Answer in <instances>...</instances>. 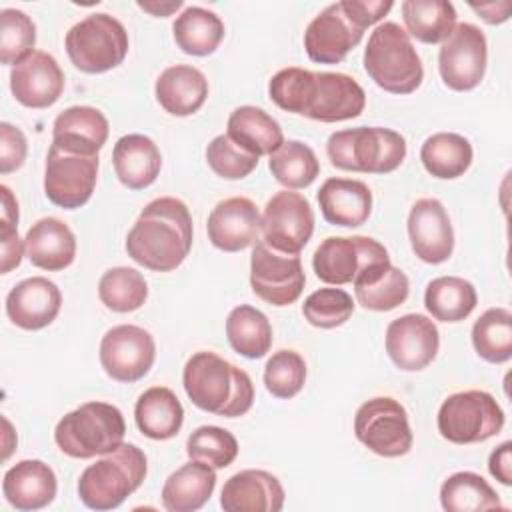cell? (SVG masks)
I'll return each instance as SVG.
<instances>
[{"label":"cell","instance_id":"cell-17","mask_svg":"<svg viewBox=\"0 0 512 512\" xmlns=\"http://www.w3.org/2000/svg\"><path fill=\"white\" fill-rule=\"evenodd\" d=\"M156 358L154 336L136 324L112 326L100 340V364L116 382L144 378Z\"/></svg>","mask_w":512,"mask_h":512},{"label":"cell","instance_id":"cell-32","mask_svg":"<svg viewBox=\"0 0 512 512\" xmlns=\"http://www.w3.org/2000/svg\"><path fill=\"white\" fill-rule=\"evenodd\" d=\"M178 48L190 56H208L224 40L226 28L218 14L202 6L184 8L172 24Z\"/></svg>","mask_w":512,"mask_h":512},{"label":"cell","instance_id":"cell-53","mask_svg":"<svg viewBox=\"0 0 512 512\" xmlns=\"http://www.w3.org/2000/svg\"><path fill=\"white\" fill-rule=\"evenodd\" d=\"M138 4V8H142L144 12H150L152 16H160V18H164V16H170L172 12H176L178 8H182V0H170V2H156V0H152V2H136Z\"/></svg>","mask_w":512,"mask_h":512},{"label":"cell","instance_id":"cell-12","mask_svg":"<svg viewBox=\"0 0 512 512\" xmlns=\"http://www.w3.org/2000/svg\"><path fill=\"white\" fill-rule=\"evenodd\" d=\"M388 262V250L368 236H328L312 256L316 278L332 286L350 284Z\"/></svg>","mask_w":512,"mask_h":512},{"label":"cell","instance_id":"cell-30","mask_svg":"<svg viewBox=\"0 0 512 512\" xmlns=\"http://www.w3.org/2000/svg\"><path fill=\"white\" fill-rule=\"evenodd\" d=\"M138 430L152 440L174 438L184 422V408L178 396L166 386H152L140 394L134 406Z\"/></svg>","mask_w":512,"mask_h":512},{"label":"cell","instance_id":"cell-46","mask_svg":"<svg viewBox=\"0 0 512 512\" xmlns=\"http://www.w3.org/2000/svg\"><path fill=\"white\" fill-rule=\"evenodd\" d=\"M354 312L352 296L342 288H320L312 292L304 304L302 314L314 328L330 330L350 320Z\"/></svg>","mask_w":512,"mask_h":512},{"label":"cell","instance_id":"cell-19","mask_svg":"<svg viewBox=\"0 0 512 512\" xmlns=\"http://www.w3.org/2000/svg\"><path fill=\"white\" fill-rule=\"evenodd\" d=\"M408 238L414 254L426 264H442L452 256L454 230L438 198H420L408 214Z\"/></svg>","mask_w":512,"mask_h":512},{"label":"cell","instance_id":"cell-41","mask_svg":"<svg viewBox=\"0 0 512 512\" xmlns=\"http://www.w3.org/2000/svg\"><path fill=\"white\" fill-rule=\"evenodd\" d=\"M98 296L112 312H134L146 302L148 284L136 268L116 266L100 276Z\"/></svg>","mask_w":512,"mask_h":512},{"label":"cell","instance_id":"cell-3","mask_svg":"<svg viewBox=\"0 0 512 512\" xmlns=\"http://www.w3.org/2000/svg\"><path fill=\"white\" fill-rule=\"evenodd\" d=\"M182 384L190 402L210 414L236 418L254 404V384L248 372L208 350L188 358Z\"/></svg>","mask_w":512,"mask_h":512},{"label":"cell","instance_id":"cell-15","mask_svg":"<svg viewBox=\"0 0 512 512\" xmlns=\"http://www.w3.org/2000/svg\"><path fill=\"white\" fill-rule=\"evenodd\" d=\"M488 44L484 32L470 24H456L438 52V72L442 82L456 92L476 88L486 72Z\"/></svg>","mask_w":512,"mask_h":512},{"label":"cell","instance_id":"cell-40","mask_svg":"<svg viewBox=\"0 0 512 512\" xmlns=\"http://www.w3.org/2000/svg\"><path fill=\"white\" fill-rule=\"evenodd\" d=\"M472 344L480 358L502 364L512 358V312L488 308L472 326Z\"/></svg>","mask_w":512,"mask_h":512},{"label":"cell","instance_id":"cell-47","mask_svg":"<svg viewBox=\"0 0 512 512\" xmlns=\"http://www.w3.org/2000/svg\"><path fill=\"white\" fill-rule=\"evenodd\" d=\"M206 162L220 178L240 180L258 166V156L236 144L228 134H218L206 146Z\"/></svg>","mask_w":512,"mask_h":512},{"label":"cell","instance_id":"cell-35","mask_svg":"<svg viewBox=\"0 0 512 512\" xmlns=\"http://www.w3.org/2000/svg\"><path fill=\"white\" fill-rule=\"evenodd\" d=\"M472 144L456 132H436L420 148V160L426 172L440 180L462 176L472 164Z\"/></svg>","mask_w":512,"mask_h":512},{"label":"cell","instance_id":"cell-5","mask_svg":"<svg viewBox=\"0 0 512 512\" xmlns=\"http://www.w3.org/2000/svg\"><path fill=\"white\" fill-rule=\"evenodd\" d=\"M364 68L376 86L390 94H410L424 80L422 60L396 22L378 24L364 48Z\"/></svg>","mask_w":512,"mask_h":512},{"label":"cell","instance_id":"cell-29","mask_svg":"<svg viewBox=\"0 0 512 512\" xmlns=\"http://www.w3.org/2000/svg\"><path fill=\"white\" fill-rule=\"evenodd\" d=\"M216 488V472L208 464L190 460L174 470L162 486V506L168 512L200 510Z\"/></svg>","mask_w":512,"mask_h":512},{"label":"cell","instance_id":"cell-25","mask_svg":"<svg viewBox=\"0 0 512 512\" xmlns=\"http://www.w3.org/2000/svg\"><path fill=\"white\" fill-rule=\"evenodd\" d=\"M318 206L328 224L356 228L372 212V192L362 180L328 178L318 190Z\"/></svg>","mask_w":512,"mask_h":512},{"label":"cell","instance_id":"cell-27","mask_svg":"<svg viewBox=\"0 0 512 512\" xmlns=\"http://www.w3.org/2000/svg\"><path fill=\"white\" fill-rule=\"evenodd\" d=\"M158 104L172 116H190L198 112L208 98V80L202 70L176 64L168 66L154 84Z\"/></svg>","mask_w":512,"mask_h":512},{"label":"cell","instance_id":"cell-52","mask_svg":"<svg viewBox=\"0 0 512 512\" xmlns=\"http://www.w3.org/2000/svg\"><path fill=\"white\" fill-rule=\"evenodd\" d=\"M0 192H2V222L18 226V202L12 190L6 184H2Z\"/></svg>","mask_w":512,"mask_h":512},{"label":"cell","instance_id":"cell-2","mask_svg":"<svg viewBox=\"0 0 512 512\" xmlns=\"http://www.w3.org/2000/svg\"><path fill=\"white\" fill-rule=\"evenodd\" d=\"M192 248V216L174 196L154 198L144 206L126 236L128 256L154 272L176 270Z\"/></svg>","mask_w":512,"mask_h":512},{"label":"cell","instance_id":"cell-36","mask_svg":"<svg viewBox=\"0 0 512 512\" xmlns=\"http://www.w3.org/2000/svg\"><path fill=\"white\" fill-rule=\"evenodd\" d=\"M476 304V288L460 276H438L424 290V306L440 322H460L472 314Z\"/></svg>","mask_w":512,"mask_h":512},{"label":"cell","instance_id":"cell-7","mask_svg":"<svg viewBox=\"0 0 512 512\" xmlns=\"http://www.w3.org/2000/svg\"><path fill=\"white\" fill-rule=\"evenodd\" d=\"M326 154L334 168L364 174L394 172L406 158L400 132L382 126H356L330 134Z\"/></svg>","mask_w":512,"mask_h":512},{"label":"cell","instance_id":"cell-10","mask_svg":"<svg viewBox=\"0 0 512 512\" xmlns=\"http://www.w3.org/2000/svg\"><path fill=\"white\" fill-rule=\"evenodd\" d=\"M96 180L98 152L52 140L44 168V194L52 204L64 210L84 206L92 198Z\"/></svg>","mask_w":512,"mask_h":512},{"label":"cell","instance_id":"cell-18","mask_svg":"<svg viewBox=\"0 0 512 512\" xmlns=\"http://www.w3.org/2000/svg\"><path fill=\"white\" fill-rule=\"evenodd\" d=\"M386 352L404 372L426 368L438 354L440 334L436 324L424 314H404L386 328Z\"/></svg>","mask_w":512,"mask_h":512},{"label":"cell","instance_id":"cell-49","mask_svg":"<svg viewBox=\"0 0 512 512\" xmlns=\"http://www.w3.org/2000/svg\"><path fill=\"white\" fill-rule=\"evenodd\" d=\"M0 236H2L0 272L8 274L12 268H16L22 262V256L26 252V244H24V240H20L16 224L2 222L0 224Z\"/></svg>","mask_w":512,"mask_h":512},{"label":"cell","instance_id":"cell-4","mask_svg":"<svg viewBox=\"0 0 512 512\" xmlns=\"http://www.w3.org/2000/svg\"><path fill=\"white\" fill-rule=\"evenodd\" d=\"M394 4L390 0H342L328 4L304 30V50L312 62L338 64L360 44L364 30L380 22Z\"/></svg>","mask_w":512,"mask_h":512},{"label":"cell","instance_id":"cell-22","mask_svg":"<svg viewBox=\"0 0 512 512\" xmlns=\"http://www.w3.org/2000/svg\"><path fill=\"white\" fill-rule=\"evenodd\" d=\"M60 306V288L44 276L18 282L6 296V314L10 322L22 330L46 328L56 320Z\"/></svg>","mask_w":512,"mask_h":512},{"label":"cell","instance_id":"cell-1","mask_svg":"<svg viewBox=\"0 0 512 512\" xmlns=\"http://www.w3.org/2000/svg\"><path fill=\"white\" fill-rule=\"evenodd\" d=\"M268 96L286 112L328 124L356 118L366 106L364 88L352 76L298 66L278 70L268 82Z\"/></svg>","mask_w":512,"mask_h":512},{"label":"cell","instance_id":"cell-23","mask_svg":"<svg viewBox=\"0 0 512 512\" xmlns=\"http://www.w3.org/2000/svg\"><path fill=\"white\" fill-rule=\"evenodd\" d=\"M284 498V488L274 474L248 468L224 482L220 506L224 512H280Z\"/></svg>","mask_w":512,"mask_h":512},{"label":"cell","instance_id":"cell-33","mask_svg":"<svg viewBox=\"0 0 512 512\" xmlns=\"http://www.w3.org/2000/svg\"><path fill=\"white\" fill-rule=\"evenodd\" d=\"M108 120L106 116L92 106H70L62 110L52 124V140L100 152L108 140Z\"/></svg>","mask_w":512,"mask_h":512},{"label":"cell","instance_id":"cell-34","mask_svg":"<svg viewBox=\"0 0 512 512\" xmlns=\"http://www.w3.org/2000/svg\"><path fill=\"white\" fill-rule=\"evenodd\" d=\"M408 36L424 44L444 42L456 26V8L448 0H406L400 6Z\"/></svg>","mask_w":512,"mask_h":512},{"label":"cell","instance_id":"cell-44","mask_svg":"<svg viewBox=\"0 0 512 512\" xmlns=\"http://www.w3.org/2000/svg\"><path fill=\"white\" fill-rule=\"evenodd\" d=\"M408 292H410L408 276L392 264L376 280L354 286L358 304L374 312H388L398 308L400 304L406 302Z\"/></svg>","mask_w":512,"mask_h":512},{"label":"cell","instance_id":"cell-24","mask_svg":"<svg viewBox=\"0 0 512 512\" xmlns=\"http://www.w3.org/2000/svg\"><path fill=\"white\" fill-rule=\"evenodd\" d=\"M58 490L54 470L42 460H20L10 466L2 480V494L16 510L46 508Z\"/></svg>","mask_w":512,"mask_h":512},{"label":"cell","instance_id":"cell-9","mask_svg":"<svg viewBox=\"0 0 512 512\" xmlns=\"http://www.w3.org/2000/svg\"><path fill=\"white\" fill-rule=\"evenodd\" d=\"M128 44L124 24L106 12L82 18L64 38L70 62L86 74H102L120 66L128 54Z\"/></svg>","mask_w":512,"mask_h":512},{"label":"cell","instance_id":"cell-38","mask_svg":"<svg viewBox=\"0 0 512 512\" xmlns=\"http://www.w3.org/2000/svg\"><path fill=\"white\" fill-rule=\"evenodd\" d=\"M440 504L448 512H482L504 508L496 490L476 472L450 474L440 486Z\"/></svg>","mask_w":512,"mask_h":512},{"label":"cell","instance_id":"cell-50","mask_svg":"<svg viewBox=\"0 0 512 512\" xmlns=\"http://www.w3.org/2000/svg\"><path fill=\"white\" fill-rule=\"evenodd\" d=\"M512 442H502L498 448H494L490 452V458H488V470L490 474L504 486H510L512 484Z\"/></svg>","mask_w":512,"mask_h":512},{"label":"cell","instance_id":"cell-8","mask_svg":"<svg viewBox=\"0 0 512 512\" xmlns=\"http://www.w3.org/2000/svg\"><path fill=\"white\" fill-rule=\"evenodd\" d=\"M124 434L126 422L120 408L108 402H84L58 420L54 442L66 456L88 460L116 450Z\"/></svg>","mask_w":512,"mask_h":512},{"label":"cell","instance_id":"cell-42","mask_svg":"<svg viewBox=\"0 0 512 512\" xmlns=\"http://www.w3.org/2000/svg\"><path fill=\"white\" fill-rule=\"evenodd\" d=\"M190 460L208 464L210 468H226L238 456V440L232 432L220 426H200L186 440Z\"/></svg>","mask_w":512,"mask_h":512},{"label":"cell","instance_id":"cell-6","mask_svg":"<svg viewBox=\"0 0 512 512\" xmlns=\"http://www.w3.org/2000/svg\"><path fill=\"white\" fill-rule=\"evenodd\" d=\"M146 472V454L136 444L122 442L116 450L84 468L78 480V496L92 510L118 508L140 488Z\"/></svg>","mask_w":512,"mask_h":512},{"label":"cell","instance_id":"cell-43","mask_svg":"<svg viewBox=\"0 0 512 512\" xmlns=\"http://www.w3.org/2000/svg\"><path fill=\"white\" fill-rule=\"evenodd\" d=\"M36 26L32 18L16 8H4L0 12V62L16 66L24 62L34 50Z\"/></svg>","mask_w":512,"mask_h":512},{"label":"cell","instance_id":"cell-21","mask_svg":"<svg viewBox=\"0 0 512 512\" xmlns=\"http://www.w3.org/2000/svg\"><path fill=\"white\" fill-rule=\"evenodd\" d=\"M10 90L22 106L42 110L62 96L64 72L52 54L36 50L10 70Z\"/></svg>","mask_w":512,"mask_h":512},{"label":"cell","instance_id":"cell-48","mask_svg":"<svg viewBox=\"0 0 512 512\" xmlns=\"http://www.w3.org/2000/svg\"><path fill=\"white\" fill-rule=\"evenodd\" d=\"M28 152V142L26 136L20 128H16L10 122L0 124V172L10 174L18 170Z\"/></svg>","mask_w":512,"mask_h":512},{"label":"cell","instance_id":"cell-45","mask_svg":"<svg viewBox=\"0 0 512 512\" xmlns=\"http://www.w3.org/2000/svg\"><path fill=\"white\" fill-rule=\"evenodd\" d=\"M306 382V362L294 350L274 352L264 366V386L266 390L282 400L296 396Z\"/></svg>","mask_w":512,"mask_h":512},{"label":"cell","instance_id":"cell-39","mask_svg":"<svg viewBox=\"0 0 512 512\" xmlns=\"http://www.w3.org/2000/svg\"><path fill=\"white\" fill-rule=\"evenodd\" d=\"M268 168L276 182L286 190L306 188L320 174V162L314 150L300 140H288L276 152H272Z\"/></svg>","mask_w":512,"mask_h":512},{"label":"cell","instance_id":"cell-37","mask_svg":"<svg viewBox=\"0 0 512 512\" xmlns=\"http://www.w3.org/2000/svg\"><path fill=\"white\" fill-rule=\"evenodd\" d=\"M226 336L234 352L256 360L268 354L272 346V326L264 312L250 304H240L226 318Z\"/></svg>","mask_w":512,"mask_h":512},{"label":"cell","instance_id":"cell-51","mask_svg":"<svg viewBox=\"0 0 512 512\" xmlns=\"http://www.w3.org/2000/svg\"><path fill=\"white\" fill-rule=\"evenodd\" d=\"M470 8L488 24H502L510 18L512 4L504 2H486V4H470Z\"/></svg>","mask_w":512,"mask_h":512},{"label":"cell","instance_id":"cell-11","mask_svg":"<svg viewBox=\"0 0 512 512\" xmlns=\"http://www.w3.org/2000/svg\"><path fill=\"white\" fill-rule=\"evenodd\" d=\"M438 432L452 444H478L504 426V410L486 390L450 394L438 410Z\"/></svg>","mask_w":512,"mask_h":512},{"label":"cell","instance_id":"cell-26","mask_svg":"<svg viewBox=\"0 0 512 512\" xmlns=\"http://www.w3.org/2000/svg\"><path fill=\"white\" fill-rule=\"evenodd\" d=\"M26 256L28 260L42 270L58 272L68 268L76 258V236L68 224L58 218H40L36 220L26 236Z\"/></svg>","mask_w":512,"mask_h":512},{"label":"cell","instance_id":"cell-31","mask_svg":"<svg viewBox=\"0 0 512 512\" xmlns=\"http://www.w3.org/2000/svg\"><path fill=\"white\" fill-rule=\"evenodd\" d=\"M226 134L252 152L254 156H270L284 144L280 124L258 106H238L232 110L226 126Z\"/></svg>","mask_w":512,"mask_h":512},{"label":"cell","instance_id":"cell-20","mask_svg":"<svg viewBox=\"0 0 512 512\" xmlns=\"http://www.w3.org/2000/svg\"><path fill=\"white\" fill-rule=\"evenodd\" d=\"M262 214L258 206L244 196L220 200L208 214V240L224 252H240L254 246L260 236Z\"/></svg>","mask_w":512,"mask_h":512},{"label":"cell","instance_id":"cell-13","mask_svg":"<svg viewBox=\"0 0 512 512\" xmlns=\"http://www.w3.org/2000/svg\"><path fill=\"white\" fill-rule=\"evenodd\" d=\"M354 434L370 452L384 458L408 454L414 442L404 406L390 396L370 398L356 410Z\"/></svg>","mask_w":512,"mask_h":512},{"label":"cell","instance_id":"cell-14","mask_svg":"<svg viewBox=\"0 0 512 512\" xmlns=\"http://www.w3.org/2000/svg\"><path fill=\"white\" fill-rule=\"evenodd\" d=\"M304 284L306 274L300 256L282 254L264 240L254 244L250 256V286L260 300L272 306H290L300 298Z\"/></svg>","mask_w":512,"mask_h":512},{"label":"cell","instance_id":"cell-16","mask_svg":"<svg viewBox=\"0 0 512 512\" xmlns=\"http://www.w3.org/2000/svg\"><path fill=\"white\" fill-rule=\"evenodd\" d=\"M260 232L270 248L298 256L314 232V212L306 196L292 190L276 192L264 206Z\"/></svg>","mask_w":512,"mask_h":512},{"label":"cell","instance_id":"cell-28","mask_svg":"<svg viewBox=\"0 0 512 512\" xmlns=\"http://www.w3.org/2000/svg\"><path fill=\"white\" fill-rule=\"evenodd\" d=\"M112 164L118 180L126 188L144 190L158 178L162 154L152 138L144 134H126L114 144Z\"/></svg>","mask_w":512,"mask_h":512}]
</instances>
